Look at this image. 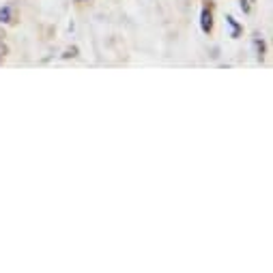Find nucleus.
I'll return each mask as SVG.
<instances>
[{
	"label": "nucleus",
	"mask_w": 273,
	"mask_h": 273,
	"mask_svg": "<svg viewBox=\"0 0 273 273\" xmlns=\"http://www.w3.org/2000/svg\"><path fill=\"white\" fill-rule=\"evenodd\" d=\"M200 28H203V32H209L213 30V13L211 9H203V13H200Z\"/></svg>",
	"instance_id": "1"
},
{
	"label": "nucleus",
	"mask_w": 273,
	"mask_h": 273,
	"mask_svg": "<svg viewBox=\"0 0 273 273\" xmlns=\"http://www.w3.org/2000/svg\"><path fill=\"white\" fill-rule=\"evenodd\" d=\"M254 50H256V58H258V61H263L267 48H265V39L261 35H254Z\"/></svg>",
	"instance_id": "2"
},
{
	"label": "nucleus",
	"mask_w": 273,
	"mask_h": 273,
	"mask_svg": "<svg viewBox=\"0 0 273 273\" xmlns=\"http://www.w3.org/2000/svg\"><path fill=\"white\" fill-rule=\"evenodd\" d=\"M226 22H228V26H230V28H232V32H230V37H232V39H237L239 35H241L243 26H241V24H239V22H237V19H235V17H232V15H226Z\"/></svg>",
	"instance_id": "3"
},
{
	"label": "nucleus",
	"mask_w": 273,
	"mask_h": 273,
	"mask_svg": "<svg viewBox=\"0 0 273 273\" xmlns=\"http://www.w3.org/2000/svg\"><path fill=\"white\" fill-rule=\"evenodd\" d=\"M13 19H15V15H13V9L9 4L6 6H2V9H0V24H11Z\"/></svg>",
	"instance_id": "4"
},
{
	"label": "nucleus",
	"mask_w": 273,
	"mask_h": 273,
	"mask_svg": "<svg viewBox=\"0 0 273 273\" xmlns=\"http://www.w3.org/2000/svg\"><path fill=\"white\" fill-rule=\"evenodd\" d=\"M77 52H80V50H77V48H75V45H73V48L65 50V54H63V58H75V56H77Z\"/></svg>",
	"instance_id": "5"
},
{
	"label": "nucleus",
	"mask_w": 273,
	"mask_h": 273,
	"mask_svg": "<svg viewBox=\"0 0 273 273\" xmlns=\"http://www.w3.org/2000/svg\"><path fill=\"white\" fill-rule=\"evenodd\" d=\"M241 9H243V13H250V11H252L250 0H241Z\"/></svg>",
	"instance_id": "6"
},
{
	"label": "nucleus",
	"mask_w": 273,
	"mask_h": 273,
	"mask_svg": "<svg viewBox=\"0 0 273 273\" xmlns=\"http://www.w3.org/2000/svg\"><path fill=\"white\" fill-rule=\"evenodd\" d=\"M4 54H6V45H4V43H0V63H2Z\"/></svg>",
	"instance_id": "7"
},
{
	"label": "nucleus",
	"mask_w": 273,
	"mask_h": 273,
	"mask_svg": "<svg viewBox=\"0 0 273 273\" xmlns=\"http://www.w3.org/2000/svg\"><path fill=\"white\" fill-rule=\"evenodd\" d=\"M250 2H256V0H250Z\"/></svg>",
	"instance_id": "8"
}]
</instances>
